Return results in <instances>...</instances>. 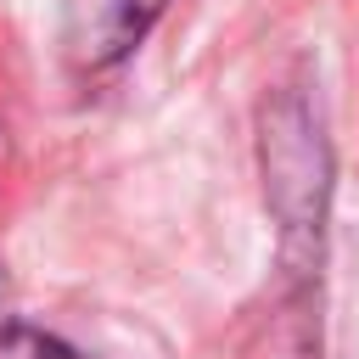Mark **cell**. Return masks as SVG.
<instances>
[{
  "label": "cell",
  "instance_id": "cell-1",
  "mask_svg": "<svg viewBox=\"0 0 359 359\" xmlns=\"http://www.w3.org/2000/svg\"><path fill=\"white\" fill-rule=\"evenodd\" d=\"M258 168H264V202L280 230V258L292 275H309L320 264L331 208V140L320 107L297 84L275 90L258 107Z\"/></svg>",
  "mask_w": 359,
  "mask_h": 359
},
{
  "label": "cell",
  "instance_id": "cell-4",
  "mask_svg": "<svg viewBox=\"0 0 359 359\" xmlns=\"http://www.w3.org/2000/svg\"><path fill=\"white\" fill-rule=\"evenodd\" d=\"M11 325H17V303H11V280L0 269V331H11Z\"/></svg>",
  "mask_w": 359,
  "mask_h": 359
},
{
  "label": "cell",
  "instance_id": "cell-2",
  "mask_svg": "<svg viewBox=\"0 0 359 359\" xmlns=\"http://www.w3.org/2000/svg\"><path fill=\"white\" fill-rule=\"evenodd\" d=\"M168 11V0H62V56L79 79L112 73L135 45L151 34V22Z\"/></svg>",
  "mask_w": 359,
  "mask_h": 359
},
{
  "label": "cell",
  "instance_id": "cell-3",
  "mask_svg": "<svg viewBox=\"0 0 359 359\" xmlns=\"http://www.w3.org/2000/svg\"><path fill=\"white\" fill-rule=\"evenodd\" d=\"M0 359H90V353H79L73 342H62V337H50V331H34V325H11V331H0Z\"/></svg>",
  "mask_w": 359,
  "mask_h": 359
}]
</instances>
